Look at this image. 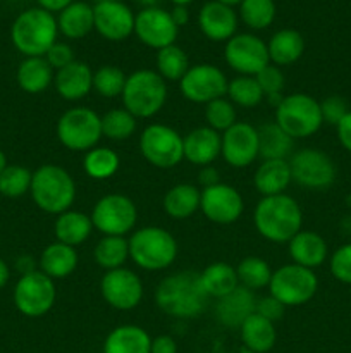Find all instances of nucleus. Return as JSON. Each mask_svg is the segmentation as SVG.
I'll return each mask as SVG.
<instances>
[{
    "label": "nucleus",
    "instance_id": "obj_53",
    "mask_svg": "<svg viewBox=\"0 0 351 353\" xmlns=\"http://www.w3.org/2000/svg\"><path fill=\"white\" fill-rule=\"evenodd\" d=\"M336 130H337L339 143L343 145L348 152H351V110L343 117V119H341V123L337 124Z\"/></svg>",
    "mask_w": 351,
    "mask_h": 353
},
{
    "label": "nucleus",
    "instance_id": "obj_19",
    "mask_svg": "<svg viewBox=\"0 0 351 353\" xmlns=\"http://www.w3.org/2000/svg\"><path fill=\"white\" fill-rule=\"evenodd\" d=\"M176 23L172 21L171 12L160 7H147L134 17V33L140 38L141 43L151 48H160L174 45L178 38Z\"/></svg>",
    "mask_w": 351,
    "mask_h": 353
},
{
    "label": "nucleus",
    "instance_id": "obj_32",
    "mask_svg": "<svg viewBox=\"0 0 351 353\" xmlns=\"http://www.w3.org/2000/svg\"><path fill=\"white\" fill-rule=\"evenodd\" d=\"M57 26L65 38H71V40L85 38L95 28L93 7L86 2H72L71 6L61 10Z\"/></svg>",
    "mask_w": 351,
    "mask_h": 353
},
{
    "label": "nucleus",
    "instance_id": "obj_57",
    "mask_svg": "<svg viewBox=\"0 0 351 353\" xmlns=\"http://www.w3.org/2000/svg\"><path fill=\"white\" fill-rule=\"evenodd\" d=\"M16 265H17V269H19L21 276L30 274V272L36 271V262H34V259L30 257V255H24V257L17 259Z\"/></svg>",
    "mask_w": 351,
    "mask_h": 353
},
{
    "label": "nucleus",
    "instance_id": "obj_29",
    "mask_svg": "<svg viewBox=\"0 0 351 353\" xmlns=\"http://www.w3.org/2000/svg\"><path fill=\"white\" fill-rule=\"evenodd\" d=\"M240 333L244 347L251 353H267L268 350H272L275 340H277L274 323H270V321L265 319L257 312L241 324Z\"/></svg>",
    "mask_w": 351,
    "mask_h": 353
},
{
    "label": "nucleus",
    "instance_id": "obj_2",
    "mask_svg": "<svg viewBox=\"0 0 351 353\" xmlns=\"http://www.w3.org/2000/svg\"><path fill=\"white\" fill-rule=\"evenodd\" d=\"M253 224L260 236L272 243H289L301 231L303 212L292 196H264L253 210Z\"/></svg>",
    "mask_w": 351,
    "mask_h": 353
},
{
    "label": "nucleus",
    "instance_id": "obj_10",
    "mask_svg": "<svg viewBox=\"0 0 351 353\" xmlns=\"http://www.w3.org/2000/svg\"><path fill=\"white\" fill-rule=\"evenodd\" d=\"M89 217L103 236H126L136 226L138 210L129 196L110 193L95 203Z\"/></svg>",
    "mask_w": 351,
    "mask_h": 353
},
{
    "label": "nucleus",
    "instance_id": "obj_62",
    "mask_svg": "<svg viewBox=\"0 0 351 353\" xmlns=\"http://www.w3.org/2000/svg\"><path fill=\"white\" fill-rule=\"evenodd\" d=\"M172 2H174L176 6H188V3L191 2V0H172Z\"/></svg>",
    "mask_w": 351,
    "mask_h": 353
},
{
    "label": "nucleus",
    "instance_id": "obj_30",
    "mask_svg": "<svg viewBox=\"0 0 351 353\" xmlns=\"http://www.w3.org/2000/svg\"><path fill=\"white\" fill-rule=\"evenodd\" d=\"M200 281L209 299H222L240 286L236 268L227 262H213L200 272Z\"/></svg>",
    "mask_w": 351,
    "mask_h": 353
},
{
    "label": "nucleus",
    "instance_id": "obj_18",
    "mask_svg": "<svg viewBox=\"0 0 351 353\" xmlns=\"http://www.w3.org/2000/svg\"><path fill=\"white\" fill-rule=\"evenodd\" d=\"M200 209L203 216L215 224H233L241 217L244 209V202L241 193L234 186L213 185L210 188H203Z\"/></svg>",
    "mask_w": 351,
    "mask_h": 353
},
{
    "label": "nucleus",
    "instance_id": "obj_21",
    "mask_svg": "<svg viewBox=\"0 0 351 353\" xmlns=\"http://www.w3.org/2000/svg\"><path fill=\"white\" fill-rule=\"evenodd\" d=\"M198 26L202 33L212 41H227L236 33L237 16L233 7L213 0L200 9Z\"/></svg>",
    "mask_w": 351,
    "mask_h": 353
},
{
    "label": "nucleus",
    "instance_id": "obj_1",
    "mask_svg": "<svg viewBox=\"0 0 351 353\" xmlns=\"http://www.w3.org/2000/svg\"><path fill=\"white\" fill-rule=\"evenodd\" d=\"M155 303L162 312L176 319L198 317L209 303L200 272L179 271L162 279L155 290Z\"/></svg>",
    "mask_w": 351,
    "mask_h": 353
},
{
    "label": "nucleus",
    "instance_id": "obj_49",
    "mask_svg": "<svg viewBox=\"0 0 351 353\" xmlns=\"http://www.w3.org/2000/svg\"><path fill=\"white\" fill-rule=\"evenodd\" d=\"M320 112H322L323 123L337 126L341 123V119L350 112V109H348L346 100L341 99L339 95H330L320 102Z\"/></svg>",
    "mask_w": 351,
    "mask_h": 353
},
{
    "label": "nucleus",
    "instance_id": "obj_9",
    "mask_svg": "<svg viewBox=\"0 0 351 353\" xmlns=\"http://www.w3.org/2000/svg\"><path fill=\"white\" fill-rule=\"evenodd\" d=\"M319 279L312 269L298 264H288L272 272L268 292L284 307L305 305L315 296Z\"/></svg>",
    "mask_w": 351,
    "mask_h": 353
},
{
    "label": "nucleus",
    "instance_id": "obj_15",
    "mask_svg": "<svg viewBox=\"0 0 351 353\" xmlns=\"http://www.w3.org/2000/svg\"><path fill=\"white\" fill-rule=\"evenodd\" d=\"M227 65L241 76H257L265 65L270 64L267 43L250 33L234 34L224 48Z\"/></svg>",
    "mask_w": 351,
    "mask_h": 353
},
{
    "label": "nucleus",
    "instance_id": "obj_31",
    "mask_svg": "<svg viewBox=\"0 0 351 353\" xmlns=\"http://www.w3.org/2000/svg\"><path fill=\"white\" fill-rule=\"evenodd\" d=\"M54 230L57 241L76 248L88 240L93 231V223L92 217L86 216V214L67 210V212L58 214Z\"/></svg>",
    "mask_w": 351,
    "mask_h": 353
},
{
    "label": "nucleus",
    "instance_id": "obj_59",
    "mask_svg": "<svg viewBox=\"0 0 351 353\" xmlns=\"http://www.w3.org/2000/svg\"><path fill=\"white\" fill-rule=\"evenodd\" d=\"M138 2H140L141 6H145V9H147V7H157L162 0H138Z\"/></svg>",
    "mask_w": 351,
    "mask_h": 353
},
{
    "label": "nucleus",
    "instance_id": "obj_3",
    "mask_svg": "<svg viewBox=\"0 0 351 353\" xmlns=\"http://www.w3.org/2000/svg\"><path fill=\"white\" fill-rule=\"evenodd\" d=\"M30 193L38 209L58 216L71 210L76 200V183L64 168L45 164L33 172Z\"/></svg>",
    "mask_w": 351,
    "mask_h": 353
},
{
    "label": "nucleus",
    "instance_id": "obj_51",
    "mask_svg": "<svg viewBox=\"0 0 351 353\" xmlns=\"http://www.w3.org/2000/svg\"><path fill=\"white\" fill-rule=\"evenodd\" d=\"M284 309L286 307L272 295L257 300V314H260L262 317L268 319L270 323H275V321L281 319L282 314H284Z\"/></svg>",
    "mask_w": 351,
    "mask_h": 353
},
{
    "label": "nucleus",
    "instance_id": "obj_63",
    "mask_svg": "<svg viewBox=\"0 0 351 353\" xmlns=\"http://www.w3.org/2000/svg\"><path fill=\"white\" fill-rule=\"evenodd\" d=\"M112 2H123V0H112Z\"/></svg>",
    "mask_w": 351,
    "mask_h": 353
},
{
    "label": "nucleus",
    "instance_id": "obj_61",
    "mask_svg": "<svg viewBox=\"0 0 351 353\" xmlns=\"http://www.w3.org/2000/svg\"><path fill=\"white\" fill-rule=\"evenodd\" d=\"M217 2L224 3V6L233 7V6H237V3H241V2H243V0H217Z\"/></svg>",
    "mask_w": 351,
    "mask_h": 353
},
{
    "label": "nucleus",
    "instance_id": "obj_14",
    "mask_svg": "<svg viewBox=\"0 0 351 353\" xmlns=\"http://www.w3.org/2000/svg\"><path fill=\"white\" fill-rule=\"evenodd\" d=\"M226 74L212 64H196L188 69L179 81L182 97L193 103H209L212 100L222 99L227 93Z\"/></svg>",
    "mask_w": 351,
    "mask_h": 353
},
{
    "label": "nucleus",
    "instance_id": "obj_11",
    "mask_svg": "<svg viewBox=\"0 0 351 353\" xmlns=\"http://www.w3.org/2000/svg\"><path fill=\"white\" fill-rule=\"evenodd\" d=\"M140 152L153 168L172 169L184 159L182 137L171 126L150 124L140 137Z\"/></svg>",
    "mask_w": 351,
    "mask_h": 353
},
{
    "label": "nucleus",
    "instance_id": "obj_55",
    "mask_svg": "<svg viewBox=\"0 0 351 353\" xmlns=\"http://www.w3.org/2000/svg\"><path fill=\"white\" fill-rule=\"evenodd\" d=\"M72 2H74V0H38L41 9L48 10V12H61L65 7L71 6Z\"/></svg>",
    "mask_w": 351,
    "mask_h": 353
},
{
    "label": "nucleus",
    "instance_id": "obj_45",
    "mask_svg": "<svg viewBox=\"0 0 351 353\" xmlns=\"http://www.w3.org/2000/svg\"><path fill=\"white\" fill-rule=\"evenodd\" d=\"M33 172L23 165H7L0 174V193L9 199H17L30 192Z\"/></svg>",
    "mask_w": 351,
    "mask_h": 353
},
{
    "label": "nucleus",
    "instance_id": "obj_35",
    "mask_svg": "<svg viewBox=\"0 0 351 353\" xmlns=\"http://www.w3.org/2000/svg\"><path fill=\"white\" fill-rule=\"evenodd\" d=\"M54 81V69L45 57H26L17 68V85L26 93H41Z\"/></svg>",
    "mask_w": 351,
    "mask_h": 353
},
{
    "label": "nucleus",
    "instance_id": "obj_17",
    "mask_svg": "<svg viewBox=\"0 0 351 353\" xmlns=\"http://www.w3.org/2000/svg\"><path fill=\"white\" fill-rule=\"evenodd\" d=\"M220 155L231 168L243 169L258 157V130L248 123H236L220 134Z\"/></svg>",
    "mask_w": 351,
    "mask_h": 353
},
{
    "label": "nucleus",
    "instance_id": "obj_4",
    "mask_svg": "<svg viewBox=\"0 0 351 353\" xmlns=\"http://www.w3.org/2000/svg\"><path fill=\"white\" fill-rule=\"evenodd\" d=\"M57 19L52 12L36 7L17 16L10 30V38L14 47L26 57H45L52 45L57 41Z\"/></svg>",
    "mask_w": 351,
    "mask_h": 353
},
{
    "label": "nucleus",
    "instance_id": "obj_25",
    "mask_svg": "<svg viewBox=\"0 0 351 353\" xmlns=\"http://www.w3.org/2000/svg\"><path fill=\"white\" fill-rule=\"evenodd\" d=\"M289 255L292 264L315 269L327 261V243L315 231H299L289 240Z\"/></svg>",
    "mask_w": 351,
    "mask_h": 353
},
{
    "label": "nucleus",
    "instance_id": "obj_23",
    "mask_svg": "<svg viewBox=\"0 0 351 353\" xmlns=\"http://www.w3.org/2000/svg\"><path fill=\"white\" fill-rule=\"evenodd\" d=\"M255 312H257V296H255V292L244 286H237L229 295L219 299L215 305L217 319L224 326L237 327V330Z\"/></svg>",
    "mask_w": 351,
    "mask_h": 353
},
{
    "label": "nucleus",
    "instance_id": "obj_34",
    "mask_svg": "<svg viewBox=\"0 0 351 353\" xmlns=\"http://www.w3.org/2000/svg\"><path fill=\"white\" fill-rule=\"evenodd\" d=\"M200 200H202V192L195 185L181 183V185L172 186L165 193L164 210L172 219H188L200 209Z\"/></svg>",
    "mask_w": 351,
    "mask_h": 353
},
{
    "label": "nucleus",
    "instance_id": "obj_52",
    "mask_svg": "<svg viewBox=\"0 0 351 353\" xmlns=\"http://www.w3.org/2000/svg\"><path fill=\"white\" fill-rule=\"evenodd\" d=\"M150 353H178V345L172 336L167 334H162L151 340Z\"/></svg>",
    "mask_w": 351,
    "mask_h": 353
},
{
    "label": "nucleus",
    "instance_id": "obj_13",
    "mask_svg": "<svg viewBox=\"0 0 351 353\" xmlns=\"http://www.w3.org/2000/svg\"><path fill=\"white\" fill-rule=\"evenodd\" d=\"M55 283L41 271L21 276L14 288V303L26 317H41L54 307Z\"/></svg>",
    "mask_w": 351,
    "mask_h": 353
},
{
    "label": "nucleus",
    "instance_id": "obj_12",
    "mask_svg": "<svg viewBox=\"0 0 351 353\" xmlns=\"http://www.w3.org/2000/svg\"><path fill=\"white\" fill-rule=\"evenodd\" d=\"M291 179L308 190H327L336 181V164L319 148H301L289 159Z\"/></svg>",
    "mask_w": 351,
    "mask_h": 353
},
{
    "label": "nucleus",
    "instance_id": "obj_20",
    "mask_svg": "<svg viewBox=\"0 0 351 353\" xmlns=\"http://www.w3.org/2000/svg\"><path fill=\"white\" fill-rule=\"evenodd\" d=\"M134 17L133 10L123 2L100 0L93 7L95 30L110 41L126 40L134 31Z\"/></svg>",
    "mask_w": 351,
    "mask_h": 353
},
{
    "label": "nucleus",
    "instance_id": "obj_58",
    "mask_svg": "<svg viewBox=\"0 0 351 353\" xmlns=\"http://www.w3.org/2000/svg\"><path fill=\"white\" fill-rule=\"evenodd\" d=\"M10 278V272H9V265L6 264V262L0 259V288H3V286L7 285V281H9Z\"/></svg>",
    "mask_w": 351,
    "mask_h": 353
},
{
    "label": "nucleus",
    "instance_id": "obj_40",
    "mask_svg": "<svg viewBox=\"0 0 351 353\" xmlns=\"http://www.w3.org/2000/svg\"><path fill=\"white\" fill-rule=\"evenodd\" d=\"M155 64H157L158 74L164 79H169V81H181L182 76L191 68L186 52L176 43L160 48L157 52V61H155Z\"/></svg>",
    "mask_w": 351,
    "mask_h": 353
},
{
    "label": "nucleus",
    "instance_id": "obj_42",
    "mask_svg": "<svg viewBox=\"0 0 351 353\" xmlns=\"http://www.w3.org/2000/svg\"><path fill=\"white\" fill-rule=\"evenodd\" d=\"M227 97L234 105L253 109L265 99L255 76H237L227 85Z\"/></svg>",
    "mask_w": 351,
    "mask_h": 353
},
{
    "label": "nucleus",
    "instance_id": "obj_50",
    "mask_svg": "<svg viewBox=\"0 0 351 353\" xmlns=\"http://www.w3.org/2000/svg\"><path fill=\"white\" fill-rule=\"evenodd\" d=\"M48 64L52 65V69H62L65 65H69L71 62H74V52L69 47L67 43H61V41H55L50 47V50L45 54Z\"/></svg>",
    "mask_w": 351,
    "mask_h": 353
},
{
    "label": "nucleus",
    "instance_id": "obj_38",
    "mask_svg": "<svg viewBox=\"0 0 351 353\" xmlns=\"http://www.w3.org/2000/svg\"><path fill=\"white\" fill-rule=\"evenodd\" d=\"M120 159L117 152L107 147H95L92 150L86 152L85 159H83V168L85 172L93 179H109L119 171Z\"/></svg>",
    "mask_w": 351,
    "mask_h": 353
},
{
    "label": "nucleus",
    "instance_id": "obj_60",
    "mask_svg": "<svg viewBox=\"0 0 351 353\" xmlns=\"http://www.w3.org/2000/svg\"><path fill=\"white\" fill-rule=\"evenodd\" d=\"M7 165H9V164H7L6 154H3V152L0 150V174H2V171L7 168Z\"/></svg>",
    "mask_w": 351,
    "mask_h": 353
},
{
    "label": "nucleus",
    "instance_id": "obj_5",
    "mask_svg": "<svg viewBox=\"0 0 351 353\" xmlns=\"http://www.w3.org/2000/svg\"><path fill=\"white\" fill-rule=\"evenodd\" d=\"M127 243L129 259L145 271H164L178 257V241L164 228H141L131 234Z\"/></svg>",
    "mask_w": 351,
    "mask_h": 353
},
{
    "label": "nucleus",
    "instance_id": "obj_8",
    "mask_svg": "<svg viewBox=\"0 0 351 353\" xmlns=\"http://www.w3.org/2000/svg\"><path fill=\"white\" fill-rule=\"evenodd\" d=\"M57 138L72 152H88L102 138V117L88 107H74L58 117Z\"/></svg>",
    "mask_w": 351,
    "mask_h": 353
},
{
    "label": "nucleus",
    "instance_id": "obj_27",
    "mask_svg": "<svg viewBox=\"0 0 351 353\" xmlns=\"http://www.w3.org/2000/svg\"><path fill=\"white\" fill-rule=\"evenodd\" d=\"M78 252L74 247L55 241L50 243L43 252L38 261L40 269L43 274H47L52 279H64L71 276L78 268Z\"/></svg>",
    "mask_w": 351,
    "mask_h": 353
},
{
    "label": "nucleus",
    "instance_id": "obj_46",
    "mask_svg": "<svg viewBox=\"0 0 351 353\" xmlns=\"http://www.w3.org/2000/svg\"><path fill=\"white\" fill-rule=\"evenodd\" d=\"M205 119L209 123V128L220 133L227 131L233 124H236V109L234 103L227 99H217L206 103L205 107Z\"/></svg>",
    "mask_w": 351,
    "mask_h": 353
},
{
    "label": "nucleus",
    "instance_id": "obj_22",
    "mask_svg": "<svg viewBox=\"0 0 351 353\" xmlns=\"http://www.w3.org/2000/svg\"><path fill=\"white\" fill-rule=\"evenodd\" d=\"M54 85L58 95L69 102H76L93 90V71L86 62L74 61L58 69L54 76Z\"/></svg>",
    "mask_w": 351,
    "mask_h": 353
},
{
    "label": "nucleus",
    "instance_id": "obj_47",
    "mask_svg": "<svg viewBox=\"0 0 351 353\" xmlns=\"http://www.w3.org/2000/svg\"><path fill=\"white\" fill-rule=\"evenodd\" d=\"M255 79H257L258 86H260V90L264 92L265 99H267V97L282 95V90H284V85H286V78L284 74H282L281 68H277V65L274 64L265 65V68L255 76Z\"/></svg>",
    "mask_w": 351,
    "mask_h": 353
},
{
    "label": "nucleus",
    "instance_id": "obj_43",
    "mask_svg": "<svg viewBox=\"0 0 351 353\" xmlns=\"http://www.w3.org/2000/svg\"><path fill=\"white\" fill-rule=\"evenodd\" d=\"M243 23L251 30H265L275 17L274 0H243L240 3Z\"/></svg>",
    "mask_w": 351,
    "mask_h": 353
},
{
    "label": "nucleus",
    "instance_id": "obj_26",
    "mask_svg": "<svg viewBox=\"0 0 351 353\" xmlns=\"http://www.w3.org/2000/svg\"><path fill=\"white\" fill-rule=\"evenodd\" d=\"M291 181V169L286 159L264 161L253 176V185L262 196L282 195Z\"/></svg>",
    "mask_w": 351,
    "mask_h": 353
},
{
    "label": "nucleus",
    "instance_id": "obj_56",
    "mask_svg": "<svg viewBox=\"0 0 351 353\" xmlns=\"http://www.w3.org/2000/svg\"><path fill=\"white\" fill-rule=\"evenodd\" d=\"M171 17L178 28L184 26L189 19V12H188V9H186V6H176L174 9L171 10Z\"/></svg>",
    "mask_w": 351,
    "mask_h": 353
},
{
    "label": "nucleus",
    "instance_id": "obj_16",
    "mask_svg": "<svg viewBox=\"0 0 351 353\" xmlns=\"http://www.w3.org/2000/svg\"><path fill=\"white\" fill-rule=\"evenodd\" d=\"M100 293L112 309L131 310L143 299V283L129 269H114L103 274Z\"/></svg>",
    "mask_w": 351,
    "mask_h": 353
},
{
    "label": "nucleus",
    "instance_id": "obj_44",
    "mask_svg": "<svg viewBox=\"0 0 351 353\" xmlns=\"http://www.w3.org/2000/svg\"><path fill=\"white\" fill-rule=\"evenodd\" d=\"M127 76L117 65H102L93 72V88L105 99L123 95Z\"/></svg>",
    "mask_w": 351,
    "mask_h": 353
},
{
    "label": "nucleus",
    "instance_id": "obj_28",
    "mask_svg": "<svg viewBox=\"0 0 351 353\" xmlns=\"http://www.w3.org/2000/svg\"><path fill=\"white\" fill-rule=\"evenodd\" d=\"M151 338L134 324H124L109 333L103 343V353H150Z\"/></svg>",
    "mask_w": 351,
    "mask_h": 353
},
{
    "label": "nucleus",
    "instance_id": "obj_48",
    "mask_svg": "<svg viewBox=\"0 0 351 353\" xmlns=\"http://www.w3.org/2000/svg\"><path fill=\"white\" fill-rule=\"evenodd\" d=\"M329 268L337 281L351 285V243L343 245L334 252L329 261Z\"/></svg>",
    "mask_w": 351,
    "mask_h": 353
},
{
    "label": "nucleus",
    "instance_id": "obj_54",
    "mask_svg": "<svg viewBox=\"0 0 351 353\" xmlns=\"http://www.w3.org/2000/svg\"><path fill=\"white\" fill-rule=\"evenodd\" d=\"M198 181L203 188H210V186L213 185H219L220 183L219 171H217L213 165H205V168H202V171H200Z\"/></svg>",
    "mask_w": 351,
    "mask_h": 353
},
{
    "label": "nucleus",
    "instance_id": "obj_36",
    "mask_svg": "<svg viewBox=\"0 0 351 353\" xmlns=\"http://www.w3.org/2000/svg\"><path fill=\"white\" fill-rule=\"evenodd\" d=\"M295 140L286 134L277 123H267L258 128V157L264 161L286 159L292 154Z\"/></svg>",
    "mask_w": 351,
    "mask_h": 353
},
{
    "label": "nucleus",
    "instance_id": "obj_41",
    "mask_svg": "<svg viewBox=\"0 0 351 353\" xmlns=\"http://www.w3.org/2000/svg\"><path fill=\"white\" fill-rule=\"evenodd\" d=\"M136 131V117L123 109H112L102 116V137L114 141L129 140Z\"/></svg>",
    "mask_w": 351,
    "mask_h": 353
},
{
    "label": "nucleus",
    "instance_id": "obj_33",
    "mask_svg": "<svg viewBox=\"0 0 351 353\" xmlns=\"http://www.w3.org/2000/svg\"><path fill=\"white\" fill-rule=\"evenodd\" d=\"M268 59L270 64L277 65H289L295 64L305 50V40L296 30H281L270 38L267 43Z\"/></svg>",
    "mask_w": 351,
    "mask_h": 353
},
{
    "label": "nucleus",
    "instance_id": "obj_37",
    "mask_svg": "<svg viewBox=\"0 0 351 353\" xmlns=\"http://www.w3.org/2000/svg\"><path fill=\"white\" fill-rule=\"evenodd\" d=\"M95 262L105 271L120 269L129 259V243L124 236H103L93 250Z\"/></svg>",
    "mask_w": 351,
    "mask_h": 353
},
{
    "label": "nucleus",
    "instance_id": "obj_6",
    "mask_svg": "<svg viewBox=\"0 0 351 353\" xmlns=\"http://www.w3.org/2000/svg\"><path fill=\"white\" fill-rule=\"evenodd\" d=\"M124 109L136 119H148L158 114L167 100V85L157 71L140 69L126 78L123 90Z\"/></svg>",
    "mask_w": 351,
    "mask_h": 353
},
{
    "label": "nucleus",
    "instance_id": "obj_39",
    "mask_svg": "<svg viewBox=\"0 0 351 353\" xmlns=\"http://www.w3.org/2000/svg\"><path fill=\"white\" fill-rule=\"evenodd\" d=\"M272 269L267 264V261H264L262 257H244L243 261L237 264L236 274H237V283L240 286L251 290V292H257V290L268 288V283L272 279Z\"/></svg>",
    "mask_w": 351,
    "mask_h": 353
},
{
    "label": "nucleus",
    "instance_id": "obj_7",
    "mask_svg": "<svg viewBox=\"0 0 351 353\" xmlns=\"http://www.w3.org/2000/svg\"><path fill=\"white\" fill-rule=\"evenodd\" d=\"M275 123L292 140L312 137L323 124L320 102L306 93H291L275 107Z\"/></svg>",
    "mask_w": 351,
    "mask_h": 353
},
{
    "label": "nucleus",
    "instance_id": "obj_24",
    "mask_svg": "<svg viewBox=\"0 0 351 353\" xmlns=\"http://www.w3.org/2000/svg\"><path fill=\"white\" fill-rule=\"evenodd\" d=\"M182 150L186 161L205 168L220 155V134L209 126L196 128L182 138Z\"/></svg>",
    "mask_w": 351,
    "mask_h": 353
}]
</instances>
